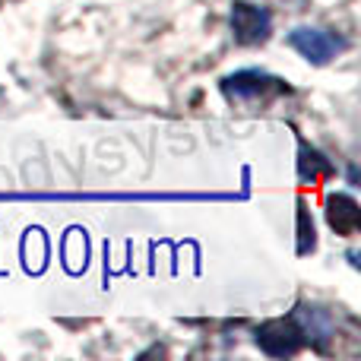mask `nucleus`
I'll return each mask as SVG.
<instances>
[{
  "label": "nucleus",
  "mask_w": 361,
  "mask_h": 361,
  "mask_svg": "<svg viewBox=\"0 0 361 361\" xmlns=\"http://www.w3.org/2000/svg\"><path fill=\"white\" fill-rule=\"evenodd\" d=\"M222 95L235 105H247V108H260L269 105L273 99H279L282 92H288L286 80L267 73V70H238V73L222 76L219 82Z\"/></svg>",
  "instance_id": "f257e3e1"
},
{
  "label": "nucleus",
  "mask_w": 361,
  "mask_h": 361,
  "mask_svg": "<svg viewBox=\"0 0 361 361\" xmlns=\"http://www.w3.org/2000/svg\"><path fill=\"white\" fill-rule=\"evenodd\" d=\"M254 343H257V349L269 358H292L301 352L305 339H301L298 324L288 317V320H267V324H260Z\"/></svg>",
  "instance_id": "20e7f679"
},
{
  "label": "nucleus",
  "mask_w": 361,
  "mask_h": 361,
  "mask_svg": "<svg viewBox=\"0 0 361 361\" xmlns=\"http://www.w3.org/2000/svg\"><path fill=\"white\" fill-rule=\"evenodd\" d=\"M317 250V231H314V219L307 212V203L298 200V254L307 257Z\"/></svg>",
  "instance_id": "6e6552de"
},
{
  "label": "nucleus",
  "mask_w": 361,
  "mask_h": 361,
  "mask_svg": "<svg viewBox=\"0 0 361 361\" xmlns=\"http://www.w3.org/2000/svg\"><path fill=\"white\" fill-rule=\"evenodd\" d=\"M326 222L336 235L349 238V235H358L361 228V206L352 193H330L326 197Z\"/></svg>",
  "instance_id": "423d86ee"
},
{
  "label": "nucleus",
  "mask_w": 361,
  "mask_h": 361,
  "mask_svg": "<svg viewBox=\"0 0 361 361\" xmlns=\"http://www.w3.org/2000/svg\"><path fill=\"white\" fill-rule=\"evenodd\" d=\"M288 44H292L305 61L317 63V67L330 63L333 57L345 51V38L333 35V32H326V29H311V25H298V29L288 32Z\"/></svg>",
  "instance_id": "7ed1b4c3"
},
{
  "label": "nucleus",
  "mask_w": 361,
  "mask_h": 361,
  "mask_svg": "<svg viewBox=\"0 0 361 361\" xmlns=\"http://www.w3.org/2000/svg\"><path fill=\"white\" fill-rule=\"evenodd\" d=\"M231 35L238 44H263L273 35V13L267 6L247 4V0H235L231 4Z\"/></svg>",
  "instance_id": "f03ea898"
},
{
  "label": "nucleus",
  "mask_w": 361,
  "mask_h": 361,
  "mask_svg": "<svg viewBox=\"0 0 361 361\" xmlns=\"http://www.w3.org/2000/svg\"><path fill=\"white\" fill-rule=\"evenodd\" d=\"M298 178L301 184H320V180L336 178V165L307 140H298Z\"/></svg>",
  "instance_id": "0eeeda50"
},
{
  "label": "nucleus",
  "mask_w": 361,
  "mask_h": 361,
  "mask_svg": "<svg viewBox=\"0 0 361 361\" xmlns=\"http://www.w3.org/2000/svg\"><path fill=\"white\" fill-rule=\"evenodd\" d=\"M292 320L298 324L301 339L311 343L314 349H326V343L336 336V330H333V317H330V311H324V307L298 305V311L292 314Z\"/></svg>",
  "instance_id": "39448f33"
}]
</instances>
